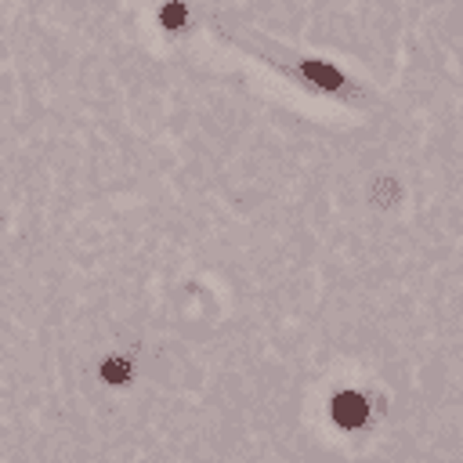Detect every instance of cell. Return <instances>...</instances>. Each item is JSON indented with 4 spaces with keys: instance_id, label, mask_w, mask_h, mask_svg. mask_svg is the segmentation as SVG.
Returning <instances> with one entry per match:
<instances>
[{
    "instance_id": "obj_4",
    "label": "cell",
    "mask_w": 463,
    "mask_h": 463,
    "mask_svg": "<svg viewBox=\"0 0 463 463\" xmlns=\"http://www.w3.org/2000/svg\"><path fill=\"white\" fill-rule=\"evenodd\" d=\"M106 377H109V381H124V377H127V365H124V362H109V365H106Z\"/></svg>"
},
{
    "instance_id": "obj_2",
    "label": "cell",
    "mask_w": 463,
    "mask_h": 463,
    "mask_svg": "<svg viewBox=\"0 0 463 463\" xmlns=\"http://www.w3.org/2000/svg\"><path fill=\"white\" fill-rule=\"evenodd\" d=\"M304 73L315 80V83H322V87H340V73L333 69V65H322V62H304Z\"/></svg>"
},
{
    "instance_id": "obj_3",
    "label": "cell",
    "mask_w": 463,
    "mask_h": 463,
    "mask_svg": "<svg viewBox=\"0 0 463 463\" xmlns=\"http://www.w3.org/2000/svg\"><path fill=\"white\" fill-rule=\"evenodd\" d=\"M181 22H184V4H167L163 8V26L167 30H177Z\"/></svg>"
},
{
    "instance_id": "obj_1",
    "label": "cell",
    "mask_w": 463,
    "mask_h": 463,
    "mask_svg": "<svg viewBox=\"0 0 463 463\" xmlns=\"http://www.w3.org/2000/svg\"><path fill=\"white\" fill-rule=\"evenodd\" d=\"M365 416H369V402H365L358 391H344V395H337V399H333V420H337L344 431L362 427V424H365Z\"/></svg>"
}]
</instances>
